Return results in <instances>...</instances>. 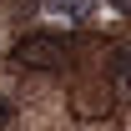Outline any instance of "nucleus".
Listing matches in <instances>:
<instances>
[{
  "instance_id": "20e7f679",
  "label": "nucleus",
  "mask_w": 131,
  "mask_h": 131,
  "mask_svg": "<svg viewBox=\"0 0 131 131\" xmlns=\"http://www.w3.org/2000/svg\"><path fill=\"white\" fill-rule=\"evenodd\" d=\"M10 116H15V106H10V101L0 96V126H5V121H10Z\"/></svg>"
},
{
  "instance_id": "7ed1b4c3",
  "label": "nucleus",
  "mask_w": 131,
  "mask_h": 131,
  "mask_svg": "<svg viewBox=\"0 0 131 131\" xmlns=\"http://www.w3.org/2000/svg\"><path fill=\"white\" fill-rule=\"evenodd\" d=\"M106 81H111L116 96H126V101H131V46L111 50V61H106Z\"/></svg>"
},
{
  "instance_id": "f257e3e1",
  "label": "nucleus",
  "mask_w": 131,
  "mask_h": 131,
  "mask_svg": "<svg viewBox=\"0 0 131 131\" xmlns=\"http://www.w3.org/2000/svg\"><path fill=\"white\" fill-rule=\"evenodd\" d=\"M66 50H71V40H66V35L40 30V35H25V40L15 46V61L30 66V71H46V66H61V61H66Z\"/></svg>"
},
{
  "instance_id": "f03ea898",
  "label": "nucleus",
  "mask_w": 131,
  "mask_h": 131,
  "mask_svg": "<svg viewBox=\"0 0 131 131\" xmlns=\"http://www.w3.org/2000/svg\"><path fill=\"white\" fill-rule=\"evenodd\" d=\"M96 10H101V0H46V15L66 20V25H86Z\"/></svg>"
},
{
  "instance_id": "39448f33",
  "label": "nucleus",
  "mask_w": 131,
  "mask_h": 131,
  "mask_svg": "<svg viewBox=\"0 0 131 131\" xmlns=\"http://www.w3.org/2000/svg\"><path fill=\"white\" fill-rule=\"evenodd\" d=\"M106 5H111V10H131V0H106Z\"/></svg>"
}]
</instances>
